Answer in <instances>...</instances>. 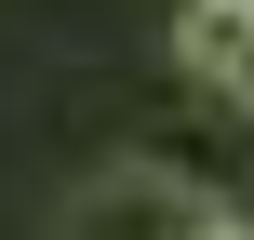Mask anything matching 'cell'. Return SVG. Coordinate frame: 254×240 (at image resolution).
Instances as JSON below:
<instances>
[{"label":"cell","mask_w":254,"mask_h":240,"mask_svg":"<svg viewBox=\"0 0 254 240\" xmlns=\"http://www.w3.org/2000/svg\"><path fill=\"white\" fill-rule=\"evenodd\" d=\"M174 67H188V94L254 107V0H174Z\"/></svg>","instance_id":"cell-1"},{"label":"cell","mask_w":254,"mask_h":240,"mask_svg":"<svg viewBox=\"0 0 254 240\" xmlns=\"http://www.w3.org/2000/svg\"><path fill=\"white\" fill-rule=\"evenodd\" d=\"M174 240H254V214H228V200H214V214H174Z\"/></svg>","instance_id":"cell-2"}]
</instances>
